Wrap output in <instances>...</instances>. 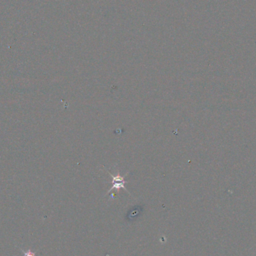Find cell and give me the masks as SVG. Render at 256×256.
<instances>
[{
	"label": "cell",
	"mask_w": 256,
	"mask_h": 256,
	"mask_svg": "<svg viewBox=\"0 0 256 256\" xmlns=\"http://www.w3.org/2000/svg\"><path fill=\"white\" fill-rule=\"evenodd\" d=\"M108 173H109V175H110V176L112 177V186L110 190L108 191V193H109L111 191H112L113 190H115L117 192H118L119 191H120L121 189H124L125 191H127L128 192V190H127L124 186V184L128 182L124 180L125 176H121L119 172H118V173H117L115 175H112L111 173L109 172H108Z\"/></svg>",
	"instance_id": "cell-1"
},
{
	"label": "cell",
	"mask_w": 256,
	"mask_h": 256,
	"mask_svg": "<svg viewBox=\"0 0 256 256\" xmlns=\"http://www.w3.org/2000/svg\"><path fill=\"white\" fill-rule=\"evenodd\" d=\"M24 255H25V256H35V255H34V253H31L30 250H29V252H27V253H24Z\"/></svg>",
	"instance_id": "cell-2"
}]
</instances>
